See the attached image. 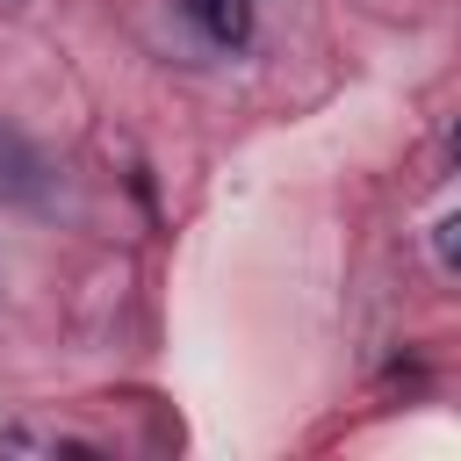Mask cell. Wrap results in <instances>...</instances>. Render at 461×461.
Wrapping results in <instances>:
<instances>
[{"mask_svg":"<svg viewBox=\"0 0 461 461\" xmlns=\"http://www.w3.org/2000/svg\"><path fill=\"white\" fill-rule=\"evenodd\" d=\"M180 14L216 43V50H238L252 36V0H180Z\"/></svg>","mask_w":461,"mask_h":461,"instance_id":"cell-1","label":"cell"}]
</instances>
